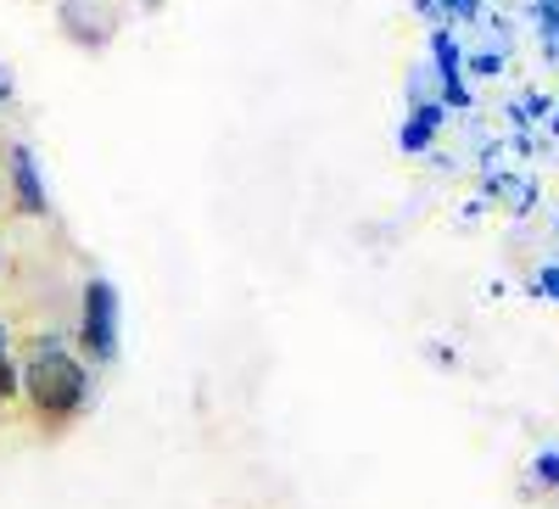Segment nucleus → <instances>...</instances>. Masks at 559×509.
<instances>
[{
    "mask_svg": "<svg viewBox=\"0 0 559 509\" xmlns=\"http://www.w3.org/2000/svg\"><path fill=\"white\" fill-rule=\"evenodd\" d=\"M79 336L90 358H118V292L112 281H84V303H79Z\"/></svg>",
    "mask_w": 559,
    "mask_h": 509,
    "instance_id": "obj_2",
    "label": "nucleus"
},
{
    "mask_svg": "<svg viewBox=\"0 0 559 509\" xmlns=\"http://www.w3.org/2000/svg\"><path fill=\"white\" fill-rule=\"evenodd\" d=\"M17 392H23V376H17V369H12V358L0 353V403H12Z\"/></svg>",
    "mask_w": 559,
    "mask_h": 509,
    "instance_id": "obj_7",
    "label": "nucleus"
},
{
    "mask_svg": "<svg viewBox=\"0 0 559 509\" xmlns=\"http://www.w3.org/2000/svg\"><path fill=\"white\" fill-rule=\"evenodd\" d=\"M0 263H7V252H0Z\"/></svg>",
    "mask_w": 559,
    "mask_h": 509,
    "instance_id": "obj_16",
    "label": "nucleus"
},
{
    "mask_svg": "<svg viewBox=\"0 0 559 509\" xmlns=\"http://www.w3.org/2000/svg\"><path fill=\"white\" fill-rule=\"evenodd\" d=\"M532 476H537L543 487L559 493V453H537V459H532Z\"/></svg>",
    "mask_w": 559,
    "mask_h": 509,
    "instance_id": "obj_6",
    "label": "nucleus"
},
{
    "mask_svg": "<svg viewBox=\"0 0 559 509\" xmlns=\"http://www.w3.org/2000/svg\"><path fill=\"white\" fill-rule=\"evenodd\" d=\"M442 107H471V84H464V79H442Z\"/></svg>",
    "mask_w": 559,
    "mask_h": 509,
    "instance_id": "obj_9",
    "label": "nucleus"
},
{
    "mask_svg": "<svg viewBox=\"0 0 559 509\" xmlns=\"http://www.w3.org/2000/svg\"><path fill=\"white\" fill-rule=\"evenodd\" d=\"M442 118H448V107H442V102H426V107H414V113L403 118V129H397V146H403V152H426V146L437 141Z\"/></svg>",
    "mask_w": 559,
    "mask_h": 509,
    "instance_id": "obj_4",
    "label": "nucleus"
},
{
    "mask_svg": "<svg viewBox=\"0 0 559 509\" xmlns=\"http://www.w3.org/2000/svg\"><path fill=\"white\" fill-rule=\"evenodd\" d=\"M437 12H448V17H481V0H437Z\"/></svg>",
    "mask_w": 559,
    "mask_h": 509,
    "instance_id": "obj_10",
    "label": "nucleus"
},
{
    "mask_svg": "<svg viewBox=\"0 0 559 509\" xmlns=\"http://www.w3.org/2000/svg\"><path fill=\"white\" fill-rule=\"evenodd\" d=\"M7 342H12V331H7V325H0V353H7Z\"/></svg>",
    "mask_w": 559,
    "mask_h": 509,
    "instance_id": "obj_14",
    "label": "nucleus"
},
{
    "mask_svg": "<svg viewBox=\"0 0 559 509\" xmlns=\"http://www.w3.org/2000/svg\"><path fill=\"white\" fill-rule=\"evenodd\" d=\"M12 191H17V213H28V218L45 213V185H39V168H34L28 146H12Z\"/></svg>",
    "mask_w": 559,
    "mask_h": 509,
    "instance_id": "obj_3",
    "label": "nucleus"
},
{
    "mask_svg": "<svg viewBox=\"0 0 559 509\" xmlns=\"http://www.w3.org/2000/svg\"><path fill=\"white\" fill-rule=\"evenodd\" d=\"M548 129H554V141H559V113H554V118H548Z\"/></svg>",
    "mask_w": 559,
    "mask_h": 509,
    "instance_id": "obj_15",
    "label": "nucleus"
},
{
    "mask_svg": "<svg viewBox=\"0 0 559 509\" xmlns=\"http://www.w3.org/2000/svg\"><path fill=\"white\" fill-rule=\"evenodd\" d=\"M521 118H554L548 96H526V102H521Z\"/></svg>",
    "mask_w": 559,
    "mask_h": 509,
    "instance_id": "obj_12",
    "label": "nucleus"
},
{
    "mask_svg": "<svg viewBox=\"0 0 559 509\" xmlns=\"http://www.w3.org/2000/svg\"><path fill=\"white\" fill-rule=\"evenodd\" d=\"M431 57H437V73H442V79H459V68H464V45H459L448 28L431 34Z\"/></svg>",
    "mask_w": 559,
    "mask_h": 509,
    "instance_id": "obj_5",
    "label": "nucleus"
},
{
    "mask_svg": "<svg viewBox=\"0 0 559 509\" xmlns=\"http://www.w3.org/2000/svg\"><path fill=\"white\" fill-rule=\"evenodd\" d=\"M532 292H537V297H554V303H559V263H543V269H537Z\"/></svg>",
    "mask_w": 559,
    "mask_h": 509,
    "instance_id": "obj_8",
    "label": "nucleus"
},
{
    "mask_svg": "<svg viewBox=\"0 0 559 509\" xmlns=\"http://www.w3.org/2000/svg\"><path fill=\"white\" fill-rule=\"evenodd\" d=\"M7 102H12V73L0 68V107H7Z\"/></svg>",
    "mask_w": 559,
    "mask_h": 509,
    "instance_id": "obj_13",
    "label": "nucleus"
},
{
    "mask_svg": "<svg viewBox=\"0 0 559 509\" xmlns=\"http://www.w3.org/2000/svg\"><path fill=\"white\" fill-rule=\"evenodd\" d=\"M84 392H90V376H84V364L62 342H39L34 358L23 364V398L45 414V421H68V414H79Z\"/></svg>",
    "mask_w": 559,
    "mask_h": 509,
    "instance_id": "obj_1",
    "label": "nucleus"
},
{
    "mask_svg": "<svg viewBox=\"0 0 559 509\" xmlns=\"http://www.w3.org/2000/svg\"><path fill=\"white\" fill-rule=\"evenodd\" d=\"M471 73H487L492 79V73H503V57L498 51H481V57H471Z\"/></svg>",
    "mask_w": 559,
    "mask_h": 509,
    "instance_id": "obj_11",
    "label": "nucleus"
}]
</instances>
